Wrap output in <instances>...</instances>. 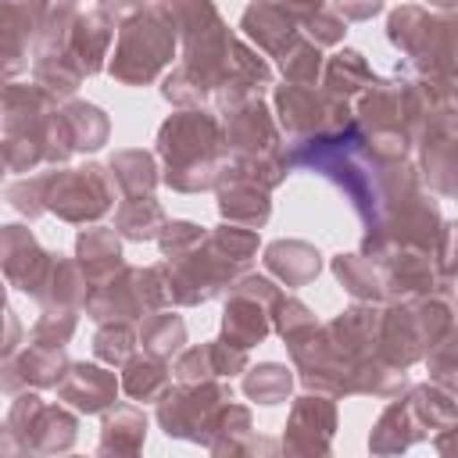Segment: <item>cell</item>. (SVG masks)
Returning <instances> with one entry per match:
<instances>
[{
  "instance_id": "7402d4cb",
  "label": "cell",
  "mask_w": 458,
  "mask_h": 458,
  "mask_svg": "<svg viewBox=\"0 0 458 458\" xmlns=\"http://www.w3.org/2000/svg\"><path fill=\"white\" fill-rule=\"evenodd\" d=\"M147 437V419L143 411H136L132 404L114 408L104 419V433H100V451H114V454H136L143 447Z\"/></svg>"
},
{
  "instance_id": "83f0119b",
  "label": "cell",
  "mask_w": 458,
  "mask_h": 458,
  "mask_svg": "<svg viewBox=\"0 0 458 458\" xmlns=\"http://www.w3.org/2000/svg\"><path fill=\"white\" fill-rule=\"evenodd\" d=\"M290 386H293L290 369L286 365H272V361L268 365H258V369H250L243 376V394L250 401H258V404H279V401H286Z\"/></svg>"
},
{
  "instance_id": "ffe728a7",
  "label": "cell",
  "mask_w": 458,
  "mask_h": 458,
  "mask_svg": "<svg viewBox=\"0 0 458 458\" xmlns=\"http://www.w3.org/2000/svg\"><path fill=\"white\" fill-rule=\"evenodd\" d=\"M122 386L129 397L136 401H161L172 386V376L165 369V358L157 354H143V358H129L125 361V376H122Z\"/></svg>"
},
{
  "instance_id": "52a82bcc",
  "label": "cell",
  "mask_w": 458,
  "mask_h": 458,
  "mask_svg": "<svg viewBox=\"0 0 458 458\" xmlns=\"http://www.w3.org/2000/svg\"><path fill=\"white\" fill-rule=\"evenodd\" d=\"M279 301V290L261 279V276H247L233 286L229 304H225V322H222V340H229L233 347H250L268 333V308Z\"/></svg>"
},
{
  "instance_id": "ba28073f",
  "label": "cell",
  "mask_w": 458,
  "mask_h": 458,
  "mask_svg": "<svg viewBox=\"0 0 458 458\" xmlns=\"http://www.w3.org/2000/svg\"><path fill=\"white\" fill-rule=\"evenodd\" d=\"M333 426H336V408L329 397H297L290 422H286L283 447L297 451V454H311V451L322 454V451H329Z\"/></svg>"
},
{
  "instance_id": "30bf717a",
  "label": "cell",
  "mask_w": 458,
  "mask_h": 458,
  "mask_svg": "<svg viewBox=\"0 0 458 458\" xmlns=\"http://www.w3.org/2000/svg\"><path fill=\"white\" fill-rule=\"evenodd\" d=\"M50 18V0H4V54H7V75L21 72L29 61V39H39L43 25Z\"/></svg>"
},
{
  "instance_id": "2e32d148",
  "label": "cell",
  "mask_w": 458,
  "mask_h": 458,
  "mask_svg": "<svg viewBox=\"0 0 458 458\" xmlns=\"http://www.w3.org/2000/svg\"><path fill=\"white\" fill-rule=\"evenodd\" d=\"M75 254H79V265H82L89 286H104L107 279H114L122 272V247H118V236L111 229L79 233Z\"/></svg>"
},
{
  "instance_id": "e575fe53",
  "label": "cell",
  "mask_w": 458,
  "mask_h": 458,
  "mask_svg": "<svg viewBox=\"0 0 458 458\" xmlns=\"http://www.w3.org/2000/svg\"><path fill=\"white\" fill-rule=\"evenodd\" d=\"M72 333H75V315L72 311H47L32 326V340L36 344H50V347H64Z\"/></svg>"
},
{
  "instance_id": "4dcf8cb0",
  "label": "cell",
  "mask_w": 458,
  "mask_h": 458,
  "mask_svg": "<svg viewBox=\"0 0 458 458\" xmlns=\"http://www.w3.org/2000/svg\"><path fill=\"white\" fill-rule=\"evenodd\" d=\"M318 68H322V54H318V43H311L308 36H301L286 54H283V72L290 82H301V86H311L318 79Z\"/></svg>"
},
{
  "instance_id": "277c9868",
  "label": "cell",
  "mask_w": 458,
  "mask_h": 458,
  "mask_svg": "<svg viewBox=\"0 0 458 458\" xmlns=\"http://www.w3.org/2000/svg\"><path fill=\"white\" fill-rule=\"evenodd\" d=\"M114 186V175H107L100 165L43 172V208L68 222H89L111 208Z\"/></svg>"
},
{
  "instance_id": "ac0fdd59",
  "label": "cell",
  "mask_w": 458,
  "mask_h": 458,
  "mask_svg": "<svg viewBox=\"0 0 458 458\" xmlns=\"http://www.w3.org/2000/svg\"><path fill=\"white\" fill-rule=\"evenodd\" d=\"M333 272L361 301H383L386 297V268H383V261H376V254L372 258L369 254H340L333 261Z\"/></svg>"
},
{
  "instance_id": "3957f363",
  "label": "cell",
  "mask_w": 458,
  "mask_h": 458,
  "mask_svg": "<svg viewBox=\"0 0 458 458\" xmlns=\"http://www.w3.org/2000/svg\"><path fill=\"white\" fill-rule=\"evenodd\" d=\"M390 43L433 75H458V21L433 18L422 7L390 14Z\"/></svg>"
},
{
  "instance_id": "e0dca14e",
  "label": "cell",
  "mask_w": 458,
  "mask_h": 458,
  "mask_svg": "<svg viewBox=\"0 0 458 458\" xmlns=\"http://www.w3.org/2000/svg\"><path fill=\"white\" fill-rule=\"evenodd\" d=\"M265 265L268 272H276L286 286H304L308 279L318 276L322 261H318V250L301 243V240H279L265 250Z\"/></svg>"
},
{
  "instance_id": "74e56055",
  "label": "cell",
  "mask_w": 458,
  "mask_h": 458,
  "mask_svg": "<svg viewBox=\"0 0 458 458\" xmlns=\"http://www.w3.org/2000/svg\"><path fill=\"white\" fill-rule=\"evenodd\" d=\"M437 451H444V454H447V451H458V422L447 426V429L437 437Z\"/></svg>"
},
{
  "instance_id": "8fae6325",
  "label": "cell",
  "mask_w": 458,
  "mask_h": 458,
  "mask_svg": "<svg viewBox=\"0 0 458 458\" xmlns=\"http://www.w3.org/2000/svg\"><path fill=\"white\" fill-rule=\"evenodd\" d=\"M50 265H54V258L39 250L32 233H25L21 225L4 229V272L18 290L36 297L39 286L47 283V276H50Z\"/></svg>"
},
{
  "instance_id": "44dd1931",
  "label": "cell",
  "mask_w": 458,
  "mask_h": 458,
  "mask_svg": "<svg viewBox=\"0 0 458 458\" xmlns=\"http://www.w3.org/2000/svg\"><path fill=\"white\" fill-rule=\"evenodd\" d=\"M422 433H426V429L419 426L411 404L404 401V404H390V408L383 411V419L376 422L369 444H372V451H404V447L415 444Z\"/></svg>"
},
{
  "instance_id": "6da1fadb",
  "label": "cell",
  "mask_w": 458,
  "mask_h": 458,
  "mask_svg": "<svg viewBox=\"0 0 458 458\" xmlns=\"http://www.w3.org/2000/svg\"><path fill=\"white\" fill-rule=\"evenodd\" d=\"M222 129L211 114L200 111H182L175 118H168L157 132V154L165 157V182L193 193V190H208L218 182V157H222Z\"/></svg>"
},
{
  "instance_id": "5bb4252c",
  "label": "cell",
  "mask_w": 458,
  "mask_h": 458,
  "mask_svg": "<svg viewBox=\"0 0 458 458\" xmlns=\"http://www.w3.org/2000/svg\"><path fill=\"white\" fill-rule=\"evenodd\" d=\"M218 208L229 222H240V225H261L268 218V190L247 175H236L222 165L218 172Z\"/></svg>"
},
{
  "instance_id": "7c38bea8",
  "label": "cell",
  "mask_w": 458,
  "mask_h": 458,
  "mask_svg": "<svg viewBox=\"0 0 458 458\" xmlns=\"http://www.w3.org/2000/svg\"><path fill=\"white\" fill-rule=\"evenodd\" d=\"M240 29L272 57L283 61V54L301 39L297 36V18L279 4V0H258L243 11V21Z\"/></svg>"
},
{
  "instance_id": "f1b7e54d",
  "label": "cell",
  "mask_w": 458,
  "mask_h": 458,
  "mask_svg": "<svg viewBox=\"0 0 458 458\" xmlns=\"http://www.w3.org/2000/svg\"><path fill=\"white\" fill-rule=\"evenodd\" d=\"M132 347H136V333L118 318H111V322H104L100 329H97V336H93V354L100 358V361H107V365H125L129 358H132Z\"/></svg>"
},
{
  "instance_id": "836d02e7",
  "label": "cell",
  "mask_w": 458,
  "mask_h": 458,
  "mask_svg": "<svg viewBox=\"0 0 458 458\" xmlns=\"http://www.w3.org/2000/svg\"><path fill=\"white\" fill-rule=\"evenodd\" d=\"M301 25H304L308 39H311V43H318V47L340 43V39H344V32H347V18H340V14H336V11H329V7L315 11V14H311V18H304Z\"/></svg>"
},
{
  "instance_id": "4fadbf2b",
  "label": "cell",
  "mask_w": 458,
  "mask_h": 458,
  "mask_svg": "<svg viewBox=\"0 0 458 458\" xmlns=\"http://www.w3.org/2000/svg\"><path fill=\"white\" fill-rule=\"evenodd\" d=\"M57 394H61V401H68V404H75L79 411L93 415V411H104V408L114 404L118 379H114V372H107V369H100V365L75 361V365H68V372L61 376Z\"/></svg>"
},
{
  "instance_id": "cb8c5ba5",
  "label": "cell",
  "mask_w": 458,
  "mask_h": 458,
  "mask_svg": "<svg viewBox=\"0 0 458 458\" xmlns=\"http://www.w3.org/2000/svg\"><path fill=\"white\" fill-rule=\"evenodd\" d=\"M14 369H21V379L25 383H36V386H57L61 383V369H68V361H64V347H50V344H29L25 347V354L14 361V358H7Z\"/></svg>"
},
{
  "instance_id": "603a6c76",
  "label": "cell",
  "mask_w": 458,
  "mask_h": 458,
  "mask_svg": "<svg viewBox=\"0 0 458 458\" xmlns=\"http://www.w3.org/2000/svg\"><path fill=\"white\" fill-rule=\"evenodd\" d=\"M114 225L129 240H157L161 229H165V211H161V204L150 193H140V197H129L118 208Z\"/></svg>"
},
{
  "instance_id": "8d00e7d4",
  "label": "cell",
  "mask_w": 458,
  "mask_h": 458,
  "mask_svg": "<svg viewBox=\"0 0 458 458\" xmlns=\"http://www.w3.org/2000/svg\"><path fill=\"white\" fill-rule=\"evenodd\" d=\"M100 11L111 18H136L143 11V0H100Z\"/></svg>"
},
{
  "instance_id": "d4e9b609",
  "label": "cell",
  "mask_w": 458,
  "mask_h": 458,
  "mask_svg": "<svg viewBox=\"0 0 458 458\" xmlns=\"http://www.w3.org/2000/svg\"><path fill=\"white\" fill-rule=\"evenodd\" d=\"M64 125H68V140L72 150H97L107 140V118L100 107L93 104H68L64 111Z\"/></svg>"
},
{
  "instance_id": "9a60e30c",
  "label": "cell",
  "mask_w": 458,
  "mask_h": 458,
  "mask_svg": "<svg viewBox=\"0 0 458 458\" xmlns=\"http://www.w3.org/2000/svg\"><path fill=\"white\" fill-rule=\"evenodd\" d=\"M111 39H114L111 14H104V11H89V14H79V18H75L64 50H68L72 61L82 68V75H93V72H100Z\"/></svg>"
},
{
  "instance_id": "f546056e",
  "label": "cell",
  "mask_w": 458,
  "mask_h": 458,
  "mask_svg": "<svg viewBox=\"0 0 458 458\" xmlns=\"http://www.w3.org/2000/svg\"><path fill=\"white\" fill-rule=\"evenodd\" d=\"M429 369H433V379L458 397V329L454 326L429 347Z\"/></svg>"
},
{
  "instance_id": "9c48e42d",
  "label": "cell",
  "mask_w": 458,
  "mask_h": 458,
  "mask_svg": "<svg viewBox=\"0 0 458 458\" xmlns=\"http://www.w3.org/2000/svg\"><path fill=\"white\" fill-rule=\"evenodd\" d=\"M225 143L236 157H250V154H276L279 150V136L276 125L265 111V104L258 97L243 100L240 107L225 111Z\"/></svg>"
},
{
  "instance_id": "1f68e13d",
  "label": "cell",
  "mask_w": 458,
  "mask_h": 458,
  "mask_svg": "<svg viewBox=\"0 0 458 458\" xmlns=\"http://www.w3.org/2000/svg\"><path fill=\"white\" fill-rule=\"evenodd\" d=\"M276 329L283 333L286 344H297V340H304L308 333H315L318 322H315V315H311L297 297H283V293H279V301H276Z\"/></svg>"
},
{
  "instance_id": "5b68a950",
  "label": "cell",
  "mask_w": 458,
  "mask_h": 458,
  "mask_svg": "<svg viewBox=\"0 0 458 458\" xmlns=\"http://www.w3.org/2000/svg\"><path fill=\"white\" fill-rule=\"evenodd\" d=\"M233 401L225 383L200 379V383H182L179 390L168 386V394L157 401V422L165 426L168 437H186V440H211L218 411Z\"/></svg>"
},
{
  "instance_id": "d6986e66",
  "label": "cell",
  "mask_w": 458,
  "mask_h": 458,
  "mask_svg": "<svg viewBox=\"0 0 458 458\" xmlns=\"http://www.w3.org/2000/svg\"><path fill=\"white\" fill-rule=\"evenodd\" d=\"M376 79H372V72H369V64H365V57L358 54V50H340L336 57H329V64H326V89L333 93V97H340V100H354L358 93H365L369 86H372Z\"/></svg>"
},
{
  "instance_id": "d590c367",
  "label": "cell",
  "mask_w": 458,
  "mask_h": 458,
  "mask_svg": "<svg viewBox=\"0 0 458 458\" xmlns=\"http://www.w3.org/2000/svg\"><path fill=\"white\" fill-rule=\"evenodd\" d=\"M336 7H340L344 18L361 21V18H372V14L383 7V0H336Z\"/></svg>"
},
{
  "instance_id": "8992f818",
  "label": "cell",
  "mask_w": 458,
  "mask_h": 458,
  "mask_svg": "<svg viewBox=\"0 0 458 458\" xmlns=\"http://www.w3.org/2000/svg\"><path fill=\"white\" fill-rule=\"evenodd\" d=\"M7 440H21V451H68L75 440V419L64 408L39 404L36 394H21L7 411Z\"/></svg>"
},
{
  "instance_id": "d6a6232c",
  "label": "cell",
  "mask_w": 458,
  "mask_h": 458,
  "mask_svg": "<svg viewBox=\"0 0 458 458\" xmlns=\"http://www.w3.org/2000/svg\"><path fill=\"white\" fill-rule=\"evenodd\" d=\"M204 236H208V233H204L200 225H193V222H165V229H161L157 243H161L165 258H168V261H175V258L190 254Z\"/></svg>"
},
{
  "instance_id": "484cf974",
  "label": "cell",
  "mask_w": 458,
  "mask_h": 458,
  "mask_svg": "<svg viewBox=\"0 0 458 458\" xmlns=\"http://www.w3.org/2000/svg\"><path fill=\"white\" fill-rule=\"evenodd\" d=\"M111 175H114V182L122 186L125 197L150 193L154 182H157L154 157L143 154V150H122V154H114V157H111Z\"/></svg>"
},
{
  "instance_id": "7a4b0ae2",
  "label": "cell",
  "mask_w": 458,
  "mask_h": 458,
  "mask_svg": "<svg viewBox=\"0 0 458 458\" xmlns=\"http://www.w3.org/2000/svg\"><path fill=\"white\" fill-rule=\"evenodd\" d=\"M172 50H175V25L165 18V11H140L118 32L111 75L125 86L150 82L172 61Z\"/></svg>"
},
{
  "instance_id": "4316f807",
  "label": "cell",
  "mask_w": 458,
  "mask_h": 458,
  "mask_svg": "<svg viewBox=\"0 0 458 458\" xmlns=\"http://www.w3.org/2000/svg\"><path fill=\"white\" fill-rule=\"evenodd\" d=\"M140 340H143V351H150L157 358H172L186 340V326L172 311H154V315H147V322L140 329Z\"/></svg>"
}]
</instances>
